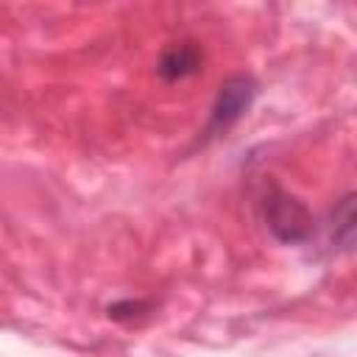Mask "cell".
<instances>
[{"instance_id": "6da1fadb", "label": "cell", "mask_w": 357, "mask_h": 357, "mask_svg": "<svg viewBox=\"0 0 357 357\" xmlns=\"http://www.w3.org/2000/svg\"><path fill=\"white\" fill-rule=\"evenodd\" d=\"M265 223L273 231V237L282 243H304L315 231V220L310 209L298 198L282 192L279 187H273L271 195L265 198Z\"/></svg>"}, {"instance_id": "7a4b0ae2", "label": "cell", "mask_w": 357, "mask_h": 357, "mask_svg": "<svg viewBox=\"0 0 357 357\" xmlns=\"http://www.w3.org/2000/svg\"><path fill=\"white\" fill-rule=\"evenodd\" d=\"M257 98V84L251 75H231L220 84V92L212 103V114H209V134H220L226 128H231L254 103Z\"/></svg>"}, {"instance_id": "3957f363", "label": "cell", "mask_w": 357, "mask_h": 357, "mask_svg": "<svg viewBox=\"0 0 357 357\" xmlns=\"http://www.w3.org/2000/svg\"><path fill=\"white\" fill-rule=\"evenodd\" d=\"M201 61H204V53L195 42H176L162 53L156 70L165 81H181L195 75L201 70Z\"/></svg>"}, {"instance_id": "277c9868", "label": "cell", "mask_w": 357, "mask_h": 357, "mask_svg": "<svg viewBox=\"0 0 357 357\" xmlns=\"http://www.w3.org/2000/svg\"><path fill=\"white\" fill-rule=\"evenodd\" d=\"M354 198L351 195H346L343 198V204H340V209L335 212V220H337V226L332 229V237H335V243H340V245H351V231H354V204H351Z\"/></svg>"}]
</instances>
